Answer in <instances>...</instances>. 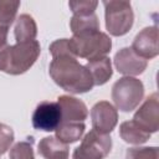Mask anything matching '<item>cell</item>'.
I'll return each instance as SVG.
<instances>
[{"mask_svg":"<svg viewBox=\"0 0 159 159\" xmlns=\"http://www.w3.org/2000/svg\"><path fill=\"white\" fill-rule=\"evenodd\" d=\"M48 50H50V53L52 55V57L65 56V55L75 56L73 52H72V50H71V46H70V39H60V40L53 41L50 45Z\"/></svg>","mask_w":159,"mask_h":159,"instance_id":"603a6c76","label":"cell"},{"mask_svg":"<svg viewBox=\"0 0 159 159\" xmlns=\"http://www.w3.org/2000/svg\"><path fill=\"white\" fill-rule=\"evenodd\" d=\"M144 97V84L135 77L124 76L116 81L112 87V99L122 112L135 109Z\"/></svg>","mask_w":159,"mask_h":159,"instance_id":"5b68a950","label":"cell"},{"mask_svg":"<svg viewBox=\"0 0 159 159\" xmlns=\"http://www.w3.org/2000/svg\"><path fill=\"white\" fill-rule=\"evenodd\" d=\"M114 66L117 71L125 76H138L148 66V61L139 57L130 47H123L114 55Z\"/></svg>","mask_w":159,"mask_h":159,"instance_id":"8fae6325","label":"cell"},{"mask_svg":"<svg viewBox=\"0 0 159 159\" xmlns=\"http://www.w3.org/2000/svg\"><path fill=\"white\" fill-rule=\"evenodd\" d=\"M70 9L72 10L73 15H80V16H86L94 14V10L98 6V1H70L68 2Z\"/></svg>","mask_w":159,"mask_h":159,"instance_id":"7402d4cb","label":"cell"},{"mask_svg":"<svg viewBox=\"0 0 159 159\" xmlns=\"http://www.w3.org/2000/svg\"><path fill=\"white\" fill-rule=\"evenodd\" d=\"M40 52L37 40L7 45L0 50V71L12 76L22 75L36 62Z\"/></svg>","mask_w":159,"mask_h":159,"instance_id":"7a4b0ae2","label":"cell"},{"mask_svg":"<svg viewBox=\"0 0 159 159\" xmlns=\"http://www.w3.org/2000/svg\"><path fill=\"white\" fill-rule=\"evenodd\" d=\"M70 27L73 35L86 32V31H93V30H99V21L98 17L94 14L86 15V16H80V15H73L72 19L70 20Z\"/></svg>","mask_w":159,"mask_h":159,"instance_id":"ac0fdd59","label":"cell"},{"mask_svg":"<svg viewBox=\"0 0 159 159\" xmlns=\"http://www.w3.org/2000/svg\"><path fill=\"white\" fill-rule=\"evenodd\" d=\"M119 135L125 143L139 145L145 143L152 134L143 130L133 120H125L119 125Z\"/></svg>","mask_w":159,"mask_h":159,"instance_id":"e0dca14e","label":"cell"},{"mask_svg":"<svg viewBox=\"0 0 159 159\" xmlns=\"http://www.w3.org/2000/svg\"><path fill=\"white\" fill-rule=\"evenodd\" d=\"M86 125L83 122H61L56 128V138L65 144H71L80 140L84 133Z\"/></svg>","mask_w":159,"mask_h":159,"instance_id":"2e32d148","label":"cell"},{"mask_svg":"<svg viewBox=\"0 0 159 159\" xmlns=\"http://www.w3.org/2000/svg\"><path fill=\"white\" fill-rule=\"evenodd\" d=\"M138 127L148 133H155L159 129V97L158 93H152L139 109L134 113L132 119Z\"/></svg>","mask_w":159,"mask_h":159,"instance_id":"ba28073f","label":"cell"},{"mask_svg":"<svg viewBox=\"0 0 159 159\" xmlns=\"http://www.w3.org/2000/svg\"><path fill=\"white\" fill-rule=\"evenodd\" d=\"M34 139L30 138V140H22L16 143L9 153L10 159H35V153L32 149Z\"/></svg>","mask_w":159,"mask_h":159,"instance_id":"ffe728a7","label":"cell"},{"mask_svg":"<svg viewBox=\"0 0 159 159\" xmlns=\"http://www.w3.org/2000/svg\"><path fill=\"white\" fill-rule=\"evenodd\" d=\"M104 6L106 29L112 36H123L129 32L134 22V12L129 1L109 0Z\"/></svg>","mask_w":159,"mask_h":159,"instance_id":"277c9868","label":"cell"},{"mask_svg":"<svg viewBox=\"0 0 159 159\" xmlns=\"http://www.w3.org/2000/svg\"><path fill=\"white\" fill-rule=\"evenodd\" d=\"M7 34H9V27L0 25V50L7 46Z\"/></svg>","mask_w":159,"mask_h":159,"instance_id":"d4e9b609","label":"cell"},{"mask_svg":"<svg viewBox=\"0 0 159 159\" xmlns=\"http://www.w3.org/2000/svg\"><path fill=\"white\" fill-rule=\"evenodd\" d=\"M111 149V135L92 129L84 135L80 147L73 150L72 159H104L109 154Z\"/></svg>","mask_w":159,"mask_h":159,"instance_id":"8992f818","label":"cell"},{"mask_svg":"<svg viewBox=\"0 0 159 159\" xmlns=\"http://www.w3.org/2000/svg\"><path fill=\"white\" fill-rule=\"evenodd\" d=\"M14 130L11 127L0 123V155L7 152L10 149V145L14 143Z\"/></svg>","mask_w":159,"mask_h":159,"instance_id":"cb8c5ba5","label":"cell"},{"mask_svg":"<svg viewBox=\"0 0 159 159\" xmlns=\"http://www.w3.org/2000/svg\"><path fill=\"white\" fill-rule=\"evenodd\" d=\"M139 57L144 60H152L158 56L159 46H158V27L148 26L139 31L132 43L130 47Z\"/></svg>","mask_w":159,"mask_h":159,"instance_id":"30bf717a","label":"cell"},{"mask_svg":"<svg viewBox=\"0 0 159 159\" xmlns=\"http://www.w3.org/2000/svg\"><path fill=\"white\" fill-rule=\"evenodd\" d=\"M70 46L76 57L93 61L111 52L112 40L107 34L93 30L73 35V37L70 39Z\"/></svg>","mask_w":159,"mask_h":159,"instance_id":"3957f363","label":"cell"},{"mask_svg":"<svg viewBox=\"0 0 159 159\" xmlns=\"http://www.w3.org/2000/svg\"><path fill=\"white\" fill-rule=\"evenodd\" d=\"M48 73L58 87L73 94L86 93L94 86L88 70L71 55L52 57Z\"/></svg>","mask_w":159,"mask_h":159,"instance_id":"6da1fadb","label":"cell"},{"mask_svg":"<svg viewBox=\"0 0 159 159\" xmlns=\"http://www.w3.org/2000/svg\"><path fill=\"white\" fill-rule=\"evenodd\" d=\"M84 67L88 70L94 86H102L107 83L113 75L112 63L109 57L107 56L93 60V61H88Z\"/></svg>","mask_w":159,"mask_h":159,"instance_id":"5bb4252c","label":"cell"},{"mask_svg":"<svg viewBox=\"0 0 159 159\" xmlns=\"http://www.w3.org/2000/svg\"><path fill=\"white\" fill-rule=\"evenodd\" d=\"M91 119H92V127L94 130L103 134H109L117 125L118 112L116 107L109 102L101 101L92 107Z\"/></svg>","mask_w":159,"mask_h":159,"instance_id":"9c48e42d","label":"cell"},{"mask_svg":"<svg viewBox=\"0 0 159 159\" xmlns=\"http://www.w3.org/2000/svg\"><path fill=\"white\" fill-rule=\"evenodd\" d=\"M19 7L20 1L0 0V25L9 27L14 22Z\"/></svg>","mask_w":159,"mask_h":159,"instance_id":"d6986e66","label":"cell"},{"mask_svg":"<svg viewBox=\"0 0 159 159\" xmlns=\"http://www.w3.org/2000/svg\"><path fill=\"white\" fill-rule=\"evenodd\" d=\"M32 125L36 130L52 132L61 123V108L57 102L43 101L32 113Z\"/></svg>","mask_w":159,"mask_h":159,"instance_id":"52a82bcc","label":"cell"},{"mask_svg":"<svg viewBox=\"0 0 159 159\" xmlns=\"http://www.w3.org/2000/svg\"><path fill=\"white\" fill-rule=\"evenodd\" d=\"M39 154L45 159H67L68 158V144L62 143L56 137H45L37 145Z\"/></svg>","mask_w":159,"mask_h":159,"instance_id":"4fadbf2b","label":"cell"},{"mask_svg":"<svg viewBox=\"0 0 159 159\" xmlns=\"http://www.w3.org/2000/svg\"><path fill=\"white\" fill-rule=\"evenodd\" d=\"M57 103L61 108V122H83L88 117L84 102L72 96H60Z\"/></svg>","mask_w":159,"mask_h":159,"instance_id":"7c38bea8","label":"cell"},{"mask_svg":"<svg viewBox=\"0 0 159 159\" xmlns=\"http://www.w3.org/2000/svg\"><path fill=\"white\" fill-rule=\"evenodd\" d=\"M125 159H158L157 147L129 148L125 153Z\"/></svg>","mask_w":159,"mask_h":159,"instance_id":"44dd1931","label":"cell"},{"mask_svg":"<svg viewBox=\"0 0 159 159\" xmlns=\"http://www.w3.org/2000/svg\"><path fill=\"white\" fill-rule=\"evenodd\" d=\"M14 35L16 42L34 41L37 36V25L34 17L29 14H21L16 19Z\"/></svg>","mask_w":159,"mask_h":159,"instance_id":"9a60e30c","label":"cell"}]
</instances>
